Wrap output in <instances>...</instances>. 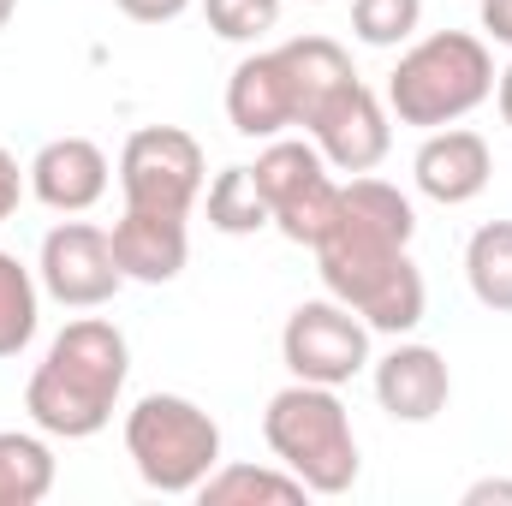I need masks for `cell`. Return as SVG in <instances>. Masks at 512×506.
Segmentation results:
<instances>
[{
    "label": "cell",
    "mask_w": 512,
    "mask_h": 506,
    "mask_svg": "<svg viewBox=\"0 0 512 506\" xmlns=\"http://www.w3.org/2000/svg\"><path fill=\"white\" fill-rule=\"evenodd\" d=\"M417 239V209L399 185L387 179H346L328 233L310 245L316 274L328 286V298H340L346 310H358L370 322V334H411L429 310V286L423 268L411 262Z\"/></svg>",
    "instance_id": "6da1fadb"
},
{
    "label": "cell",
    "mask_w": 512,
    "mask_h": 506,
    "mask_svg": "<svg viewBox=\"0 0 512 506\" xmlns=\"http://www.w3.org/2000/svg\"><path fill=\"white\" fill-rule=\"evenodd\" d=\"M131 376L126 334L102 316H78L48 340V358L24 387V411L54 441H90L114 423V405Z\"/></svg>",
    "instance_id": "7a4b0ae2"
},
{
    "label": "cell",
    "mask_w": 512,
    "mask_h": 506,
    "mask_svg": "<svg viewBox=\"0 0 512 506\" xmlns=\"http://www.w3.org/2000/svg\"><path fill=\"white\" fill-rule=\"evenodd\" d=\"M489 96H495V54L471 30H435L411 42L387 78V114L417 131L459 126Z\"/></svg>",
    "instance_id": "3957f363"
},
{
    "label": "cell",
    "mask_w": 512,
    "mask_h": 506,
    "mask_svg": "<svg viewBox=\"0 0 512 506\" xmlns=\"http://www.w3.org/2000/svg\"><path fill=\"white\" fill-rule=\"evenodd\" d=\"M262 441L310 495H346L358 483L364 459H358V435H352V411L340 405V387H316V381L280 387L262 411Z\"/></svg>",
    "instance_id": "277c9868"
},
{
    "label": "cell",
    "mask_w": 512,
    "mask_h": 506,
    "mask_svg": "<svg viewBox=\"0 0 512 506\" xmlns=\"http://www.w3.org/2000/svg\"><path fill=\"white\" fill-rule=\"evenodd\" d=\"M126 453L155 495H197L221 465V423L185 393H143L126 411Z\"/></svg>",
    "instance_id": "5b68a950"
},
{
    "label": "cell",
    "mask_w": 512,
    "mask_h": 506,
    "mask_svg": "<svg viewBox=\"0 0 512 506\" xmlns=\"http://www.w3.org/2000/svg\"><path fill=\"white\" fill-rule=\"evenodd\" d=\"M256 185H262V203H268V227L292 245H316L334 221V203H340V179L334 167L322 161L316 143L304 137H268V149L256 155Z\"/></svg>",
    "instance_id": "8992f818"
},
{
    "label": "cell",
    "mask_w": 512,
    "mask_h": 506,
    "mask_svg": "<svg viewBox=\"0 0 512 506\" xmlns=\"http://www.w3.org/2000/svg\"><path fill=\"white\" fill-rule=\"evenodd\" d=\"M280 358L292 381H316V387H346L358 381L370 358V322L358 310H346L340 298H310L286 316L280 328Z\"/></svg>",
    "instance_id": "52a82bcc"
},
{
    "label": "cell",
    "mask_w": 512,
    "mask_h": 506,
    "mask_svg": "<svg viewBox=\"0 0 512 506\" xmlns=\"http://www.w3.org/2000/svg\"><path fill=\"white\" fill-rule=\"evenodd\" d=\"M203 143L179 126H143L120 149V191L126 209H161V215H191L203 197Z\"/></svg>",
    "instance_id": "ba28073f"
},
{
    "label": "cell",
    "mask_w": 512,
    "mask_h": 506,
    "mask_svg": "<svg viewBox=\"0 0 512 506\" xmlns=\"http://www.w3.org/2000/svg\"><path fill=\"white\" fill-rule=\"evenodd\" d=\"M36 280H42V292H48L54 304H66V310H102V304L126 286L108 233L90 227V221H60V227L42 239Z\"/></svg>",
    "instance_id": "9c48e42d"
},
{
    "label": "cell",
    "mask_w": 512,
    "mask_h": 506,
    "mask_svg": "<svg viewBox=\"0 0 512 506\" xmlns=\"http://www.w3.org/2000/svg\"><path fill=\"white\" fill-rule=\"evenodd\" d=\"M304 131H310V143L322 149V161H328L334 173H346V179L376 173L387 161V149H393V114H387V102L364 84V78H352L334 102H322L316 120Z\"/></svg>",
    "instance_id": "30bf717a"
},
{
    "label": "cell",
    "mask_w": 512,
    "mask_h": 506,
    "mask_svg": "<svg viewBox=\"0 0 512 506\" xmlns=\"http://www.w3.org/2000/svg\"><path fill=\"white\" fill-rule=\"evenodd\" d=\"M411 179L429 203L441 209H465L489 191L495 179V155H489V137L471 126H441L423 137L417 161H411Z\"/></svg>",
    "instance_id": "8fae6325"
},
{
    "label": "cell",
    "mask_w": 512,
    "mask_h": 506,
    "mask_svg": "<svg viewBox=\"0 0 512 506\" xmlns=\"http://www.w3.org/2000/svg\"><path fill=\"white\" fill-rule=\"evenodd\" d=\"M108 185H114V167H108L102 143H90V137H54L30 161V197L54 215L96 209L108 197Z\"/></svg>",
    "instance_id": "7c38bea8"
},
{
    "label": "cell",
    "mask_w": 512,
    "mask_h": 506,
    "mask_svg": "<svg viewBox=\"0 0 512 506\" xmlns=\"http://www.w3.org/2000/svg\"><path fill=\"white\" fill-rule=\"evenodd\" d=\"M227 120L239 137H280V131L298 126V90H292V72L280 60V48H262L245 54L227 78Z\"/></svg>",
    "instance_id": "4fadbf2b"
},
{
    "label": "cell",
    "mask_w": 512,
    "mask_h": 506,
    "mask_svg": "<svg viewBox=\"0 0 512 506\" xmlns=\"http://www.w3.org/2000/svg\"><path fill=\"white\" fill-rule=\"evenodd\" d=\"M453 399V376H447V358L435 346H393L387 358H376V405H382L393 423H435Z\"/></svg>",
    "instance_id": "5bb4252c"
},
{
    "label": "cell",
    "mask_w": 512,
    "mask_h": 506,
    "mask_svg": "<svg viewBox=\"0 0 512 506\" xmlns=\"http://www.w3.org/2000/svg\"><path fill=\"white\" fill-rule=\"evenodd\" d=\"M108 245L120 274L137 286H167L185 274L191 262V233H185V215H161V209H126L114 227H108Z\"/></svg>",
    "instance_id": "9a60e30c"
},
{
    "label": "cell",
    "mask_w": 512,
    "mask_h": 506,
    "mask_svg": "<svg viewBox=\"0 0 512 506\" xmlns=\"http://www.w3.org/2000/svg\"><path fill=\"white\" fill-rule=\"evenodd\" d=\"M280 60L292 72V90H298V126L316 120L322 102H334L358 72H352V54L334 42V36H292L280 42Z\"/></svg>",
    "instance_id": "2e32d148"
},
{
    "label": "cell",
    "mask_w": 512,
    "mask_h": 506,
    "mask_svg": "<svg viewBox=\"0 0 512 506\" xmlns=\"http://www.w3.org/2000/svg\"><path fill=\"white\" fill-rule=\"evenodd\" d=\"M197 501L203 506H256V501H268V506H298V501H310V489L280 465H215L209 477H203V489H197Z\"/></svg>",
    "instance_id": "e0dca14e"
},
{
    "label": "cell",
    "mask_w": 512,
    "mask_h": 506,
    "mask_svg": "<svg viewBox=\"0 0 512 506\" xmlns=\"http://www.w3.org/2000/svg\"><path fill=\"white\" fill-rule=\"evenodd\" d=\"M471 298L495 316H512V221H483L465 245Z\"/></svg>",
    "instance_id": "ac0fdd59"
},
{
    "label": "cell",
    "mask_w": 512,
    "mask_h": 506,
    "mask_svg": "<svg viewBox=\"0 0 512 506\" xmlns=\"http://www.w3.org/2000/svg\"><path fill=\"white\" fill-rule=\"evenodd\" d=\"M54 489V453L42 435L0 429V506H36Z\"/></svg>",
    "instance_id": "d6986e66"
},
{
    "label": "cell",
    "mask_w": 512,
    "mask_h": 506,
    "mask_svg": "<svg viewBox=\"0 0 512 506\" xmlns=\"http://www.w3.org/2000/svg\"><path fill=\"white\" fill-rule=\"evenodd\" d=\"M36 322H42V280L12 251H0V358H18L36 340Z\"/></svg>",
    "instance_id": "ffe728a7"
},
{
    "label": "cell",
    "mask_w": 512,
    "mask_h": 506,
    "mask_svg": "<svg viewBox=\"0 0 512 506\" xmlns=\"http://www.w3.org/2000/svg\"><path fill=\"white\" fill-rule=\"evenodd\" d=\"M209 227L227 239H251L268 227V203H262V185L251 167H221L209 179Z\"/></svg>",
    "instance_id": "44dd1931"
},
{
    "label": "cell",
    "mask_w": 512,
    "mask_h": 506,
    "mask_svg": "<svg viewBox=\"0 0 512 506\" xmlns=\"http://www.w3.org/2000/svg\"><path fill=\"white\" fill-rule=\"evenodd\" d=\"M423 24V0H352V36L364 48H399Z\"/></svg>",
    "instance_id": "7402d4cb"
},
{
    "label": "cell",
    "mask_w": 512,
    "mask_h": 506,
    "mask_svg": "<svg viewBox=\"0 0 512 506\" xmlns=\"http://www.w3.org/2000/svg\"><path fill=\"white\" fill-rule=\"evenodd\" d=\"M203 18L221 42H256L280 24V0H203Z\"/></svg>",
    "instance_id": "603a6c76"
},
{
    "label": "cell",
    "mask_w": 512,
    "mask_h": 506,
    "mask_svg": "<svg viewBox=\"0 0 512 506\" xmlns=\"http://www.w3.org/2000/svg\"><path fill=\"white\" fill-rule=\"evenodd\" d=\"M24 185H30V167H18V155H12V149H0V227L12 221V209H18V197H24Z\"/></svg>",
    "instance_id": "cb8c5ba5"
},
{
    "label": "cell",
    "mask_w": 512,
    "mask_h": 506,
    "mask_svg": "<svg viewBox=\"0 0 512 506\" xmlns=\"http://www.w3.org/2000/svg\"><path fill=\"white\" fill-rule=\"evenodd\" d=\"M120 12H126L131 24H173L191 0H114Z\"/></svg>",
    "instance_id": "d4e9b609"
},
{
    "label": "cell",
    "mask_w": 512,
    "mask_h": 506,
    "mask_svg": "<svg viewBox=\"0 0 512 506\" xmlns=\"http://www.w3.org/2000/svg\"><path fill=\"white\" fill-rule=\"evenodd\" d=\"M477 24H483V42L512 48V0H483L477 6Z\"/></svg>",
    "instance_id": "484cf974"
},
{
    "label": "cell",
    "mask_w": 512,
    "mask_h": 506,
    "mask_svg": "<svg viewBox=\"0 0 512 506\" xmlns=\"http://www.w3.org/2000/svg\"><path fill=\"white\" fill-rule=\"evenodd\" d=\"M489 501H507L512 506V483H507V477H483V483H471V489H465V506H489Z\"/></svg>",
    "instance_id": "4316f807"
},
{
    "label": "cell",
    "mask_w": 512,
    "mask_h": 506,
    "mask_svg": "<svg viewBox=\"0 0 512 506\" xmlns=\"http://www.w3.org/2000/svg\"><path fill=\"white\" fill-rule=\"evenodd\" d=\"M495 102H501V120L512 126V60H507V72H495Z\"/></svg>",
    "instance_id": "83f0119b"
},
{
    "label": "cell",
    "mask_w": 512,
    "mask_h": 506,
    "mask_svg": "<svg viewBox=\"0 0 512 506\" xmlns=\"http://www.w3.org/2000/svg\"><path fill=\"white\" fill-rule=\"evenodd\" d=\"M12 12H18V0H0V30L12 24Z\"/></svg>",
    "instance_id": "f1b7e54d"
},
{
    "label": "cell",
    "mask_w": 512,
    "mask_h": 506,
    "mask_svg": "<svg viewBox=\"0 0 512 506\" xmlns=\"http://www.w3.org/2000/svg\"><path fill=\"white\" fill-rule=\"evenodd\" d=\"M304 6H328V0H304Z\"/></svg>",
    "instance_id": "f546056e"
}]
</instances>
